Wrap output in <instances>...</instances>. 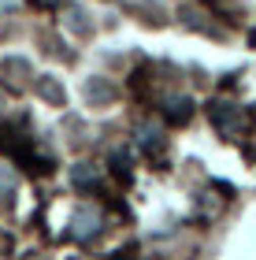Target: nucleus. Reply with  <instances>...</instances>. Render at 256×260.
<instances>
[{
    "label": "nucleus",
    "mask_w": 256,
    "mask_h": 260,
    "mask_svg": "<svg viewBox=\"0 0 256 260\" xmlns=\"http://www.w3.org/2000/svg\"><path fill=\"white\" fill-rule=\"evenodd\" d=\"M38 89L45 93V97H52V101H63V93H60V89H56V86H52V82H49V78H45V82H41V86H38Z\"/></svg>",
    "instance_id": "20e7f679"
},
{
    "label": "nucleus",
    "mask_w": 256,
    "mask_h": 260,
    "mask_svg": "<svg viewBox=\"0 0 256 260\" xmlns=\"http://www.w3.org/2000/svg\"><path fill=\"white\" fill-rule=\"evenodd\" d=\"M167 104H171V119H190V101H186V97H182V101L171 97Z\"/></svg>",
    "instance_id": "f257e3e1"
},
{
    "label": "nucleus",
    "mask_w": 256,
    "mask_h": 260,
    "mask_svg": "<svg viewBox=\"0 0 256 260\" xmlns=\"http://www.w3.org/2000/svg\"><path fill=\"white\" fill-rule=\"evenodd\" d=\"M212 119L223 126V130H230V126H234V112H227V108H212Z\"/></svg>",
    "instance_id": "f03ea898"
},
{
    "label": "nucleus",
    "mask_w": 256,
    "mask_h": 260,
    "mask_svg": "<svg viewBox=\"0 0 256 260\" xmlns=\"http://www.w3.org/2000/svg\"><path fill=\"white\" fill-rule=\"evenodd\" d=\"M86 93H89V97H100V101H104V97H112V89L104 86V82H89V86H86Z\"/></svg>",
    "instance_id": "7ed1b4c3"
},
{
    "label": "nucleus",
    "mask_w": 256,
    "mask_h": 260,
    "mask_svg": "<svg viewBox=\"0 0 256 260\" xmlns=\"http://www.w3.org/2000/svg\"><path fill=\"white\" fill-rule=\"evenodd\" d=\"M11 193V179H8V175H0V197H8Z\"/></svg>",
    "instance_id": "39448f33"
}]
</instances>
